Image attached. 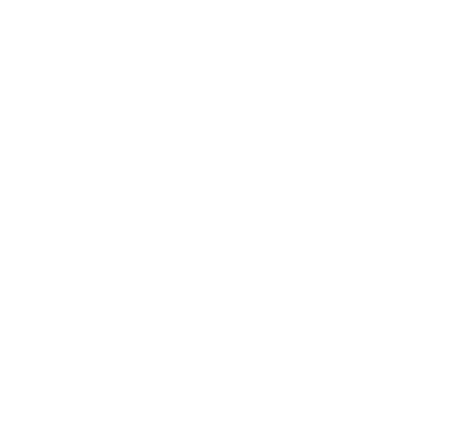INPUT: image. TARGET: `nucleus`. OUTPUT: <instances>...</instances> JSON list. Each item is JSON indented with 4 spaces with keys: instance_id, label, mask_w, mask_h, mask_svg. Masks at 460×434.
Returning a JSON list of instances; mask_svg holds the SVG:
<instances>
[]
</instances>
